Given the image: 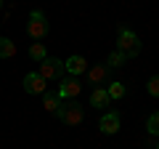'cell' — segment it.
I'll use <instances>...</instances> for the list:
<instances>
[{
	"instance_id": "2e32d148",
	"label": "cell",
	"mask_w": 159,
	"mask_h": 149,
	"mask_svg": "<svg viewBox=\"0 0 159 149\" xmlns=\"http://www.w3.org/2000/svg\"><path fill=\"white\" fill-rule=\"evenodd\" d=\"M29 56H32L34 61H43V59L48 56V53H45V46H43V43H34V46L29 48Z\"/></svg>"
},
{
	"instance_id": "d6986e66",
	"label": "cell",
	"mask_w": 159,
	"mask_h": 149,
	"mask_svg": "<svg viewBox=\"0 0 159 149\" xmlns=\"http://www.w3.org/2000/svg\"><path fill=\"white\" fill-rule=\"evenodd\" d=\"M157 149H159V144H157Z\"/></svg>"
},
{
	"instance_id": "5bb4252c",
	"label": "cell",
	"mask_w": 159,
	"mask_h": 149,
	"mask_svg": "<svg viewBox=\"0 0 159 149\" xmlns=\"http://www.w3.org/2000/svg\"><path fill=\"white\" fill-rule=\"evenodd\" d=\"M106 93H109V99H125V85L122 83H109Z\"/></svg>"
},
{
	"instance_id": "8992f818",
	"label": "cell",
	"mask_w": 159,
	"mask_h": 149,
	"mask_svg": "<svg viewBox=\"0 0 159 149\" xmlns=\"http://www.w3.org/2000/svg\"><path fill=\"white\" fill-rule=\"evenodd\" d=\"M80 91H82V83L77 80V77H61V85H58V96H61V101H72V99L80 96Z\"/></svg>"
},
{
	"instance_id": "3957f363",
	"label": "cell",
	"mask_w": 159,
	"mask_h": 149,
	"mask_svg": "<svg viewBox=\"0 0 159 149\" xmlns=\"http://www.w3.org/2000/svg\"><path fill=\"white\" fill-rule=\"evenodd\" d=\"M48 32H51L48 16L43 11H32L29 13V22H27V35L32 40H43V37H48Z\"/></svg>"
},
{
	"instance_id": "30bf717a",
	"label": "cell",
	"mask_w": 159,
	"mask_h": 149,
	"mask_svg": "<svg viewBox=\"0 0 159 149\" xmlns=\"http://www.w3.org/2000/svg\"><path fill=\"white\" fill-rule=\"evenodd\" d=\"M61 96H58V93H51V91H45L43 93V107L48 109V112H51V115H56L58 109H61Z\"/></svg>"
},
{
	"instance_id": "9a60e30c",
	"label": "cell",
	"mask_w": 159,
	"mask_h": 149,
	"mask_svg": "<svg viewBox=\"0 0 159 149\" xmlns=\"http://www.w3.org/2000/svg\"><path fill=\"white\" fill-rule=\"evenodd\" d=\"M146 131L151 133V136H159V112L148 115V120H146Z\"/></svg>"
},
{
	"instance_id": "9c48e42d",
	"label": "cell",
	"mask_w": 159,
	"mask_h": 149,
	"mask_svg": "<svg viewBox=\"0 0 159 149\" xmlns=\"http://www.w3.org/2000/svg\"><path fill=\"white\" fill-rule=\"evenodd\" d=\"M64 69H66L72 77H77V74L88 72V61H85V56H69L66 61H64Z\"/></svg>"
},
{
	"instance_id": "7a4b0ae2",
	"label": "cell",
	"mask_w": 159,
	"mask_h": 149,
	"mask_svg": "<svg viewBox=\"0 0 159 149\" xmlns=\"http://www.w3.org/2000/svg\"><path fill=\"white\" fill-rule=\"evenodd\" d=\"M56 117L64 123V125H69V128H72V125H80V123H82V117H85V107H82L77 99H72V101H64L61 109L56 112Z\"/></svg>"
},
{
	"instance_id": "5b68a950",
	"label": "cell",
	"mask_w": 159,
	"mask_h": 149,
	"mask_svg": "<svg viewBox=\"0 0 159 149\" xmlns=\"http://www.w3.org/2000/svg\"><path fill=\"white\" fill-rule=\"evenodd\" d=\"M85 74H88V85L93 88H106L111 83V69L106 64H93V67H88Z\"/></svg>"
},
{
	"instance_id": "ac0fdd59",
	"label": "cell",
	"mask_w": 159,
	"mask_h": 149,
	"mask_svg": "<svg viewBox=\"0 0 159 149\" xmlns=\"http://www.w3.org/2000/svg\"><path fill=\"white\" fill-rule=\"evenodd\" d=\"M0 8H3V0H0Z\"/></svg>"
},
{
	"instance_id": "e0dca14e",
	"label": "cell",
	"mask_w": 159,
	"mask_h": 149,
	"mask_svg": "<svg viewBox=\"0 0 159 149\" xmlns=\"http://www.w3.org/2000/svg\"><path fill=\"white\" fill-rule=\"evenodd\" d=\"M146 91H148V96L159 99V74H154V77H148V83H146Z\"/></svg>"
},
{
	"instance_id": "52a82bcc",
	"label": "cell",
	"mask_w": 159,
	"mask_h": 149,
	"mask_svg": "<svg viewBox=\"0 0 159 149\" xmlns=\"http://www.w3.org/2000/svg\"><path fill=\"white\" fill-rule=\"evenodd\" d=\"M119 125H122L119 112H106V115L101 117V123H98V128H101L103 136H114V133H119Z\"/></svg>"
},
{
	"instance_id": "ba28073f",
	"label": "cell",
	"mask_w": 159,
	"mask_h": 149,
	"mask_svg": "<svg viewBox=\"0 0 159 149\" xmlns=\"http://www.w3.org/2000/svg\"><path fill=\"white\" fill-rule=\"evenodd\" d=\"M45 88H48V83L43 80L37 72H27V74H24V91H27V93L37 96V93H45Z\"/></svg>"
},
{
	"instance_id": "8fae6325",
	"label": "cell",
	"mask_w": 159,
	"mask_h": 149,
	"mask_svg": "<svg viewBox=\"0 0 159 149\" xmlns=\"http://www.w3.org/2000/svg\"><path fill=\"white\" fill-rule=\"evenodd\" d=\"M109 93H106V88H93V93H90V107H96V109H103V107H109Z\"/></svg>"
},
{
	"instance_id": "4fadbf2b",
	"label": "cell",
	"mask_w": 159,
	"mask_h": 149,
	"mask_svg": "<svg viewBox=\"0 0 159 149\" xmlns=\"http://www.w3.org/2000/svg\"><path fill=\"white\" fill-rule=\"evenodd\" d=\"M125 61H127V59L122 56L119 51H111V53H109V59H106V67H109V69H119Z\"/></svg>"
},
{
	"instance_id": "277c9868",
	"label": "cell",
	"mask_w": 159,
	"mask_h": 149,
	"mask_svg": "<svg viewBox=\"0 0 159 149\" xmlns=\"http://www.w3.org/2000/svg\"><path fill=\"white\" fill-rule=\"evenodd\" d=\"M64 72H66V69H64V61H61V59H56V56H45L43 61H40V69H37V74L45 83L48 80H61Z\"/></svg>"
},
{
	"instance_id": "7c38bea8",
	"label": "cell",
	"mask_w": 159,
	"mask_h": 149,
	"mask_svg": "<svg viewBox=\"0 0 159 149\" xmlns=\"http://www.w3.org/2000/svg\"><path fill=\"white\" fill-rule=\"evenodd\" d=\"M16 56V43L11 37H0V59H13Z\"/></svg>"
},
{
	"instance_id": "6da1fadb",
	"label": "cell",
	"mask_w": 159,
	"mask_h": 149,
	"mask_svg": "<svg viewBox=\"0 0 159 149\" xmlns=\"http://www.w3.org/2000/svg\"><path fill=\"white\" fill-rule=\"evenodd\" d=\"M117 51L122 53L125 59H135L141 53V40L133 29H127L125 24L119 27V35H117Z\"/></svg>"
}]
</instances>
